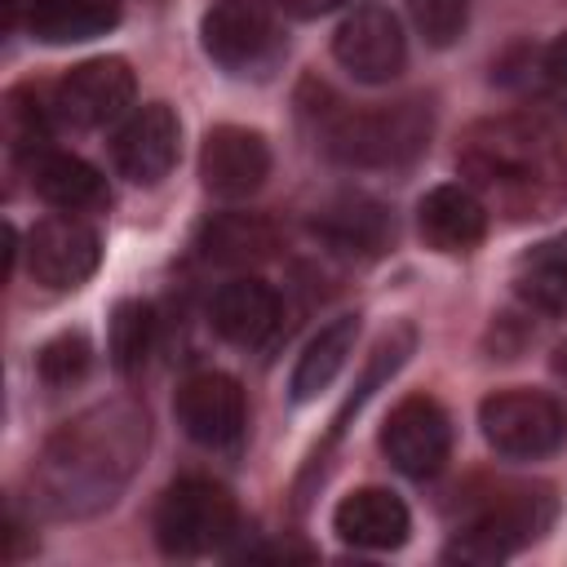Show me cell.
Returning a JSON list of instances; mask_svg holds the SVG:
<instances>
[{
  "label": "cell",
  "instance_id": "24",
  "mask_svg": "<svg viewBox=\"0 0 567 567\" xmlns=\"http://www.w3.org/2000/svg\"><path fill=\"white\" fill-rule=\"evenodd\" d=\"M518 297L540 315H567V252L563 257H536L518 275Z\"/></svg>",
  "mask_w": 567,
  "mask_h": 567
},
{
  "label": "cell",
  "instance_id": "6",
  "mask_svg": "<svg viewBox=\"0 0 567 567\" xmlns=\"http://www.w3.org/2000/svg\"><path fill=\"white\" fill-rule=\"evenodd\" d=\"M461 164L483 186H532L558 173L554 142L527 120H487L465 137Z\"/></svg>",
  "mask_w": 567,
  "mask_h": 567
},
{
  "label": "cell",
  "instance_id": "27",
  "mask_svg": "<svg viewBox=\"0 0 567 567\" xmlns=\"http://www.w3.org/2000/svg\"><path fill=\"white\" fill-rule=\"evenodd\" d=\"M4 120H9V142H13V151H35V155L44 151L49 124H44V111H40V106H22V93H13Z\"/></svg>",
  "mask_w": 567,
  "mask_h": 567
},
{
  "label": "cell",
  "instance_id": "2",
  "mask_svg": "<svg viewBox=\"0 0 567 567\" xmlns=\"http://www.w3.org/2000/svg\"><path fill=\"white\" fill-rule=\"evenodd\" d=\"M434 128L430 102L403 97L368 111H337L323 128V151L350 168H390L425 151Z\"/></svg>",
  "mask_w": 567,
  "mask_h": 567
},
{
  "label": "cell",
  "instance_id": "23",
  "mask_svg": "<svg viewBox=\"0 0 567 567\" xmlns=\"http://www.w3.org/2000/svg\"><path fill=\"white\" fill-rule=\"evenodd\" d=\"M111 363L124 377H137L155 350V310L146 301H120L111 310Z\"/></svg>",
  "mask_w": 567,
  "mask_h": 567
},
{
  "label": "cell",
  "instance_id": "7",
  "mask_svg": "<svg viewBox=\"0 0 567 567\" xmlns=\"http://www.w3.org/2000/svg\"><path fill=\"white\" fill-rule=\"evenodd\" d=\"M199 40L204 53L230 75H261L284 53L270 0H217L199 22Z\"/></svg>",
  "mask_w": 567,
  "mask_h": 567
},
{
  "label": "cell",
  "instance_id": "16",
  "mask_svg": "<svg viewBox=\"0 0 567 567\" xmlns=\"http://www.w3.org/2000/svg\"><path fill=\"white\" fill-rule=\"evenodd\" d=\"M208 323L230 346H261L279 328V292L257 275H239L217 288Z\"/></svg>",
  "mask_w": 567,
  "mask_h": 567
},
{
  "label": "cell",
  "instance_id": "3",
  "mask_svg": "<svg viewBox=\"0 0 567 567\" xmlns=\"http://www.w3.org/2000/svg\"><path fill=\"white\" fill-rule=\"evenodd\" d=\"M554 523V496L545 487H509L487 501L447 545V563H501L532 545Z\"/></svg>",
  "mask_w": 567,
  "mask_h": 567
},
{
  "label": "cell",
  "instance_id": "25",
  "mask_svg": "<svg viewBox=\"0 0 567 567\" xmlns=\"http://www.w3.org/2000/svg\"><path fill=\"white\" fill-rule=\"evenodd\" d=\"M93 363V346L84 332H62L35 354V372L44 385H75Z\"/></svg>",
  "mask_w": 567,
  "mask_h": 567
},
{
  "label": "cell",
  "instance_id": "17",
  "mask_svg": "<svg viewBox=\"0 0 567 567\" xmlns=\"http://www.w3.org/2000/svg\"><path fill=\"white\" fill-rule=\"evenodd\" d=\"M332 527L346 545L354 549H399L408 540V505L385 492V487H359L350 496H341L337 514H332Z\"/></svg>",
  "mask_w": 567,
  "mask_h": 567
},
{
  "label": "cell",
  "instance_id": "21",
  "mask_svg": "<svg viewBox=\"0 0 567 567\" xmlns=\"http://www.w3.org/2000/svg\"><path fill=\"white\" fill-rule=\"evenodd\" d=\"M354 337H359V315H337L332 323H323L310 337V346L301 350V359L292 368V385H288L292 403H310L337 381V372L346 368V359L354 350Z\"/></svg>",
  "mask_w": 567,
  "mask_h": 567
},
{
  "label": "cell",
  "instance_id": "11",
  "mask_svg": "<svg viewBox=\"0 0 567 567\" xmlns=\"http://www.w3.org/2000/svg\"><path fill=\"white\" fill-rule=\"evenodd\" d=\"M97 261H102V239L75 213L44 217L27 239V266H31L35 284L58 288V292L80 288L97 270Z\"/></svg>",
  "mask_w": 567,
  "mask_h": 567
},
{
  "label": "cell",
  "instance_id": "26",
  "mask_svg": "<svg viewBox=\"0 0 567 567\" xmlns=\"http://www.w3.org/2000/svg\"><path fill=\"white\" fill-rule=\"evenodd\" d=\"M408 13L416 22V31L425 35V44H434V49L456 44L470 27V0H408Z\"/></svg>",
  "mask_w": 567,
  "mask_h": 567
},
{
  "label": "cell",
  "instance_id": "5",
  "mask_svg": "<svg viewBox=\"0 0 567 567\" xmlns=\"http://www.w3.org/2000/svg\"><path fill=\"white\" fill-rule=\"evenodd\" d=\"M235 496L213 478H182L159 496L155 509V540L168 558H199L213 554L235 532Z\"/></svg>",
  "mask_w": 567,
  "mask_h": 567
},
{
  "label": "cell",
  "instance_id": "4",
  "mask_svg": "<svg viewBox=\"0 0 567 567\" xmlns=\"http://www.w3.org/2000/svg\"><path fill=\"white\" fill-rule=\"evenodd\" d=\"M478 430L509 461H540L567 443V408L545 390H496L478 403Z\"/></svg>",
  "mask_w": 567,
  "mask_h": 567
},
{
  "label": "cell",
  "instance_id": "18",
  "mask_svg": "<svg viewBox=\"0 0 567 567\" xmlns=\"http://www.w3.org/2000/svg\"><path fill=\"white\" fill-rule=\"evenodd\" d=\"M416 226L434 252H470L487 235V213L465 186H434L416 204Z\"/></svg>",
  "mask_w": 567,
  "mask_h": 567
},
{
  "label": "cell",
  "instance_id": "22",
  "mask_svg": "<svg viewBox=\"0 0 567 567\" xmlns=\"http://www.w3.org/2000/svg\"><path fill=\"white\" fill-rule=\"evenodd\" d=\"M275 226L257 213H221L213 221H204L199 230V248L208 261H221V266H252V261H266L275 252Z\"/></svg>",
  "mask_w": 567,
  "mask_h": 567
},
{
  "label": "cell",
  "instance_id": "9",
  "mask_svg": "<svg viewBox=\"0 0 567 567\" xmlns=\"http://www.w3.org/2000/svg\"><path fill=\"white\" fill-rule=\"evenodd\" d=\"M332 53L337 62L363 80V84H390L403 62H408V40H403V27L399 18L390 13V4H359L332 35Z\"/></svg>",
  "mask_w": 567,
  "mask_h": 567
},
{
  "label": "cell",
  "instance_id": "14",
  "mask_svg": "<svg viewBox=\"0 0 567 567\" xmlns=\"http://www.w3.org/2000/svg\"><path fill=\"white\" fill-rule=\"evenodd\" d=\"M199 177L204 190L217 199H244L270 177V146L257 128L244 124H217L208 128L199 146Z\"/></svg>",
  "mask_w": 567,
  "mask_h": 567
},
{
  "label": "cell",
  "instance_id": "10",
  "mask_svg": "<svg viewBox=\"0 0 567 567\" xmlns=\"http://www.w3.org/2000/svg\"><path fill=\"white\" fill-rule=\"evenodd\" d=\"M133 71L124 58H89L53 84V115L71 128H97L133 102Z\"/></svg>",
  "mask_w": 567,
  "mask_h": 567
},
{
  "label": "cell",
  "instance_id": "20",
  "mask_svg": "<svg viewBox=\"0 0 567 567\" xmlns=\"http://www.w3.org/2000/svg\"><path fill=\"white\" fill-rule=\"evenodd\" d=\"M31 186L58 213H93V208H106L111 204L106 177L93 164H84L80 155H62V151H49V155L35 159Z\"/></svg>",
  "mask_w": 567,
  "mask_h": 567
},
{
  "label": "cell",
  "instance_id": "19",
  "mask_svg": "<svg viewBox=\"0 0 567 567\" xmlns=\"http://www.w3.org/2000/svg\"><path fill=\"white\" fill-rule=\"evenodd\" d=\"M27 9V31L40 44H80L120 22V0H9V18Z\"/></svg>",
  "mask_w": 567,
  "mask_h": 567
},
{
  "label": "cell",
  "instance_id": "12",
  "mask_svg": "<svg viewBox=\"0 0 567 567\" xmlns=\"http://www.w3.org/2000/svg\"><path fill=\"white\" fill-rule=\"evenodd\" d=\"M173 412H177V425L186 430V439L199 447H235L244 434V421H248L244 390L226 372L186 377L173 399Z\"/></svg>",
  "mask_w": 567,
  "mask_h": 567
},
{
  "label": "cell",
  "instance_id": "1",
  "mask_svg": "<svg viewBox=\"0 0 567 567\" xmlns=\"http://www.w3.org/2000/svg\"><path fill=\"white\" fill-rule=\"evenodd\" d=\"M146 452V416L128 403H97L66 421L31 470V501L53 518H84L115 501Z\"/></svg>",
  "mask_w": 567,
  "mask_h": 567
},
{
  "label": "cell",
  "instance_id": "13",
  "mask_svg": "<svg viewBox=\"0 0 567 567\" xmlns=\"http://www.w3.org/2000/svg\"><path fill=\"white\" fill-rule=\"evenodd\" d=\"M177 151H182V124L168 102L137 106L111 142V159H115L120 177H128L137 186H155L159 177H168L177 164Z\"/></svg>",
  "mask_w": 567,
  "mask_h": 567
},
{
  "label": "cell",
  "instance_id": "28",
  "mask_svg": "<svg viewBox=\"0 0 567 567\" xmlns=\"http://www.w3.org/2000/svg\"><path fill=\"white\" fill-rule=\"evenodd\" d=\"M540 71H545L549 84H567V31L540 53Z\"/></svg>",
  "mask_w": 567,
  "mask_h": 567
},
{
  "label": "cell",
  "instance_id": "15",
  "mask_svg": "<svg viewBox=\"0 0 567 567\" xmlns=\"http://www.w3.org/2000/svg\"><path fill=\"white\" fill-rule=\"evenodd\" d=\"M315 239L328 244L341 257H381L394 239V217L385 213V204L368 199V195H337L332 204H323L310 221Z\"/></svg>",
  "mask_w": 567,
  "mask_h": 567
},
{
  "label": "cell",
  "instance_id": "8",
  "mask_svg": "<svg viewBox=\"0 0 567 567\" xmlns=\"http://www.w3.org/2000/svg\"><path fill=\"white\" fill-rule=\"evenodd\" d=\"M381 452L408 478H434L452 452V421L430 394H408L381 425Z\"/></svg>",
  "mask_w": 567,
  "mask_h": 567
},
{
  "label": "cell",
  "instance_id": "29",
  "mask_svg": "<svg viewBox=\"0 0 567 567\" xmlns=\"http://www.w3.org/2000/svg\"><path fill=\"white\" fill-rule=\"evenodd\" d=\"M288 18H323V13H332V9H341V4H350V0H275Z\"/></svg>",
  "mask_w": 567,
  "mask_h": 567
}]
</instances>
